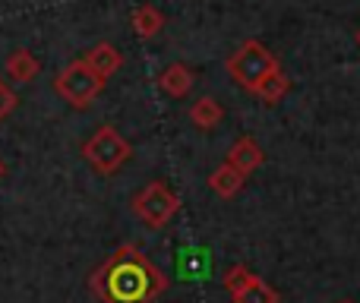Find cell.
Here are the masks:
<instances>
[{
	"instance_id": "9",
	"label": "cell",
	"mask_w": 360,
	"mask_h": 303,
	"mask_svg": "<svg viewBox=\"0 0 360 303\" xmlns=\"http://www.w3.org/2000/svg\"><path fill=\"white\" fill-rule=\"evenodd\" d=\"M193 82H196V76H193V70L186 63H171L158 76V89L165 95H171V98H186L193 92Z\"/></svg>"
},
{
	"instance_id": "2",
	"label": "cell",
	"mask_w": 360,
	"mask_h": 303,
	"mask_svg": "<svg viewBox=\"0 0 360 303\" xmlns=\"http://www.w3.org/2000/svg\"><path fill=\"white\" fill-rule=\"evenodd\" d=\"M224 67H228L231 79H234L237 86H240L243 92H250V95L259 92L262 82H266L275 70H281L278 57H275L262 41H256V38H247V41L237 44V48L231 51V57H228Z\"/></svg>"
},
{
	"instance_id": "8",
	"label": "cell",
	"mask_w": 360,
	"mask_h": 303,
	"mask_svg": "<svg viewBox=\"0 0 360 303\" xmlns=\"http://www.w3.org/2000/svg\"><path fill=\"white\" fill-rule=\"evenodd\" d=\"M82 63H86V67L92 70L95 76H101V79L108 82L120 70V63H124V54H120V51L114 48L111 41H98V44H92V48L86 51Z\"/></svg>"
},
{
	"instance_id": "17",
	"label": "cell",
	"mask_w": 360,
	"mask_h": 303,
	"mask_svg": "<svg viewBox=\"0 0 360 303\" xmlns=\"http://www.w3.org/2000/svg\"><path fill=\"white\" fill-rule=\"evenodd\" d=\"M6 177V165H4V158H0V180Z\"/></svg>"
},
{
	"instance_id": "18",
	"label": "cell",
	"mask_w": 360,
	"mask_h": 303,
	"mask_svg": "<svg viewBox=\"0 0 360 303\" xmlns=\"http://www.w3.org/2000/svg\"><path fill=\"white\" fill-rule=\"evenodd\" d=\"M354 41H357V48H360V29H357V35H354Z\"/></svg>"
},
{
	"instance_id": "6",
	"label": "cell",
	"mask_w": 360,
	"mask_h": 303,
	"mask_svg": "<svg viewBox=\"0 0 360 303\" xmlns=\"http://www.w3.org/2000/svg\"><path fill=\"white\" fill-rule=\"evenodd\" d=\"M224 288L231 294V303H281L278 291L272 285L253 275L247 266H231L224 275Z\"/></svg>"
},
{
	"instance_id": "7",
	"label": "cell",
	"mask_w": 360,
	"mask_h": 303,
	"mask_svg": "<svg viewBox=\"0 0 360 303\" xmlns=\"http://www.w3.org/2000/svg\"><path fill=\"white\" fill-rule=\"evenodd\" d=\"M262 161H266V152H262V146L256 143L253 136H240L228 149V158H224V165H231L237 174L250 177L256 167H262Z\"/></svg>"
},
{
	"instance_id": "5",
	"label": "cell",
	"mask_w": 360,
	"mask_h": 303,
	"mask_svg": "<svg viewBox=\"0 0 360 303\" xmlns=\"http://www.w3.org/2000/svg\"><path fill=\"white\" fill-rule=\"evenodd\" d=\"M105 89V79L95 76L82 60H73L54 76V92L67 101L70 108H89Z\"/></svg>"
},
{
	"instance_id": "12",
	"label": "cell",
	"mask_w": 360,
	"mask_h": 303,
	"mask_svg": "<svg viewBox=\"0 0 360 303\" xmlns=\"http://www.w3.org/2000/svg\"><path fill=\"white\" fill-rule=\"evenodd\" d=\"M190 120L196 130H212V127H218L224 120V108L218 98H212V95H202L199 101H193L190 105Z\"/></svg>"
},
{
	"instance_id": "3",
	"label": "cell",
	"mask_w": 360,
	"mask_h": 303,
	"mask_svg": "<svg viewBox=\"0 0 360 303\" xmlns=\"http://www.w3.org/2000/svg\"><path fill=\"white\" fill-rule=\"evenodd\" d=\"M130 155H133V146L127 143V139L120 136L111 124L98 127V130H95L92 136L82 143V158L92 165V171L105 174V177L117 174L120 167L130 161Z\"/></svg>"
},
{
	"instance_id": "11",
	"label": "cell",
	"mask_w": 360,
	"mask_h": 303,
	"mask_svg": "<svg viewBox=\"0 0 360 303\" xmlns=\"http://www.w3.org/2000/svg\"><path fill=\"white\" fill-rule=\"evenodd\" d=\"M130 25H133V32H136L139 38H155L158 32L165 29V13L158 10V6H152V4H143V6H136V10L130 13Z\"/></svg>"
},
{
	"instance_id": "14",
	"label": "cell",
	"mask_w": 360,
	"mask_h": 303,
	"mask_svg": "<svg viewBox=\"0 0 360 303\" xmlns=\"http://www.w3.org/2000/svg\"><path fill=\"white\" fill-rule=\"evenodd\" d=\"M288 92H291V79H288V76L281 73V70H275V73L269 76V79H266V82H262V86H259V92H256V98H259L262 105L275 108V105H278L281 98H285Z\"/></svg>"
},
{
	"instance_id": "19",
	"label": "cell",
	"mask_w": 360,
	"mask_h": 303,
	"mask_svg": "<svg viewBox=\"0 0 360 303\" xmlns=\"http://www.w3.org/2000/svg\"><path fill=\"white\" fill-rule=\"evenodd\" d=\"M338 303H354V300H338Z\"/></svg>"
},
{
	"instance_id": "13",
	"label": "cell",
	"mask_w": 360,
	"mask_h": 303,
	"mask_svg": "<svg viewBox=\"0 0 360 303\" xmlns=\"http://www.w3.org/2000/svg\"><path fill=\"white\" fill-rule=\"evenodd\" d=\"M243 183H247V177H243V174H237L231 165L215 167V171H212V177H209L212 193H215V196H221V199L237 196V193L243 190Z\"/></svg>"
},
{
	"instance_id": "15",
	"label": "cell",
	"mask_w": 360,
	"mask_h": 303,
	"mask_svg": "<svg viewBox=\"0 0 360 303\" xmlns=\"http://www.w3.org/2000/svg\"><path fill=\"white\" fill-rule=\"evenodd\" d=\"M177 269H180V275H186V278L196 281L212 269V259L205 256V250H184L180 259H177Z\"/></svg>"
},
{
	"instance_id": "1",
	"label": "cell",
	"mask_w": 360,
	"mask_h": 303,
	"mask_svg": "<svg viewBox=\"0 0 360 303\" xmlns=\"http://www.w3.org/2000/svg\"><path fill=\"white\" fill-rule=\"evenodd\" d=\"M92 288L105 303H152L168 288V278L139 253V247L124 243L95 272Z\"/></svg>"
},
{
	"instance_id": "10",
	"label": "cell",
	"mask_w": 360,
	"mask_h": 303,
	"mask_svg": "<svg viewBox=\"0 0 360 303\" xmlns=\"http://www.w3.org/2000/svg\"><path fill=\"white\" fill-rule=\"evenodd\" d=\"M6 76L10 79H16V82H32L38 76V70H41V63H38V57L32 54V51H25V48H16V51H10L6 54Z\"/></svg>"
},
{
	"instance_id": "16",
	"label": "cell",
	"mask_w": 360,
	"mask_h": 303,
	"mask_svg": "<svg viewBox=\"0 0 360 303\" xmlns=\"http://www.w3.org/2000/svg\"><path fill=\"white\" fill-rule=\"evenodd\" d=\"M13 108H16V95H13V89L6 86L4 79H0V120L10 117Z\"/></svg>"
},
{
	"instance_id": "4",
	"label": "cell",
	"mask_w": 360,
	"mask_h": 303,
	"mask_svg": "<svg viewBox=\"0 0 360 303\" xmlns=\"http://www.w3.org/2000/svg\"><path fill=\"white\" fill-rule=\"evenodd\" d=\"M130 205H133V215H136L146 228L158 231L180 212V196L165 180H152V183H146L143 190L133 196Z\"/></svg>"
}]
</instances>
